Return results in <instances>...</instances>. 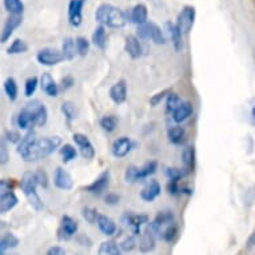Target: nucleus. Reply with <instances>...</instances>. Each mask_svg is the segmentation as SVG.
<instances>
[{
	"mask_svg": "<svg viewBox=\"0 0 255 255\" xmlns=\"http://www.w3.org/2000/svg\"><path fill=\"white\" fill-rule=\"evenodd\" d=\"M0 255H3V251H1V250H0Z\"/></svg>",
	"mask_w": 255,
	"mask_h": 255,
	"instance_id": "obj_58",
	"label": "nucleus"
},
{
	"mask_svg": "<svg viewBox=\"0 0 255 255\" xmlns=\"http://www.w3.org/2000/svg\"><path fill=\"white\" fill-rule=\"evenodd\" d=\"M110 99L115 105H122L127 99V84L125 80H119L110 88Z\"/></svg>",
	"mask_w": 255,
	"mask_h": 255,
	"instance_id": "obj_19",
	"label": "nucleus"
},
{
	"mask_svg": "<svg viewBox=\"0 0 255 255\" xmlns=\"http://www.w3.org/2000/svg\"><path fill=\"white\" fill-rule=\"evenodd\" d=\"M98 255H122V250L117 242L106 241L101 243V246L98 249Z\"/></svg>",
	"mask_w": 255,
	"mask_h": 255,
	"instance_id": "obj_32",
	"label": "nucleus"
},
{
	"mask_svg": "<svg viewBox=\"0 0 255 255\" xmlns=\"http://www.w3.org/2000/svg\"><path fill=\"white\" fill-rule=\"evenodd\" d=\"M95 20L99 23V25L110 27V28H122L128 21L126 13L121 8L109 3H103L98 7L95 12Z\"/></svg>",
	"mask_w": 255,
	"mask_h": 255,
	"instance_id": "obj_2",
	"label": "nucleus"
},
{
	"mask_svg": "<svg viewBox=\"0 0 255 255\" xmlns=\"http://www.w3.org/2000/svg\"><path fill=\"white\" fill-rule=\"evenodd\" d=\"M46 255H67L66 250L60 246H52L47 250Z\"/></svg>",
	"mask_w": 255,
	"mask_h": 255,
	"instance_id": "obj_55",
	"label": "nucleus"
},
{
	"mask_svg": "<svg viewBox=\"0 0 255 255\" xmlns=\"http://www.w3.org/2000/svg\"><path fill=\"white\" fill-rule=\"evenodd\" d=\"M75 47H76V54L80 56H86L90 51V42L84 36H78L75 39Z\"/></svg>",
	"mask_w": 255,
	"mask_h": 255,
	"instance_id": "obj_43",
	"label": "nucleus"
},
{
	"mask_svg": "<svg viewBox=\"0 0 255 255\" xmlns=\"http://www.w3.org/2000/svg\"><path fill=\"white\" fill-rule=\"evenodd\" d=\"M78 229H79V225L74 218L70 217V215H63L58 230L59 239H62V241L71 239L78 233Z\"/></svg>",
	"mask_w": 255,
	"mask_h": 255,
	"instance_id": "obj_7",
	"label": "nucleus"
},
{
	"mask_svg": "<svg viewBox=\"0 0 255 255\" xmlns=\"http://www.w3.org/2000/svg\"><path fill=\"white\" fill-rule=\"evenodd\" d=\"M99 125L106 132H114L118 127V118L115 115H105L99 122Z\"/></svg>",
	"mask_w": 255,
	"mask_h": 255,
	"instance_id": "obj_38",
	"label": "nucleus"
},
{
	"mask_svg": "<svg viewBox=\"0 0 255 255\" xmlns=\"http://www.w3.org/2000/svg\"><path fill=\"white\" fill-rule=\"evenodd\" d=\"M11 191H13L12 183L4 179L0 180V195H4V194L11 193Z\"/></svg>",
	"mask_w": 255,
	"mask_h": 255,
	"instance_id": "obj_52",
	"label": "nucleus"
},
{
	"mask_svg": "<svg viewBox=\"0 0 255 255\" xmlns=\"http://www.w3.org/2000/svg\"><path fill=\"white\" fill-rule=\"evenodd\" d=\"M28 111L32 115L34 119V127H43L48 121V111H47L46 106L40 103L39 101H34L25 106Z\"/></svg>",
	"mask_w": 255,
	"mask_h": 255,
	"instance_id": "obj_8",
	"label": "nucleus"
},
{
	"mask_svg": "<svg viewBox=\"0 0 255 255\" xmlns=\"http://www.w3.org/2000/svg\"><path fill=\"white\" fill-rule=\"evenodd\" d=\"M39 84H40L43 92H44L46 95H48V97L55 98L59 95V84L55 82L54 78H52L48 72L43 74Z\"/></svg>",
	"mask_w": 255,
	"mask_h": 255,
	"instance_id": "obj_21",
	"label": "nucleus"
},
{
	"mask_svg": "<svg viewBox=\"0 0 255 255\" xmlns=\"http://www.w3.org/2000/svg\"><path fill=\"white\" fill-rule=\"evenodd\" d=\"M170 90H163V91L158 92V94H155V95H152L150 99V105L152 106V107H156V106L160 103L162 101H164L166 98H167V95L170 94Z\"/></svg>",
	"mask_w": 255,
	"mask_h": 255,
	"instance_id": "obj_48",
	"label": "nucleus"
},
{
	"mask_svg": "<svg viewBox=\"0 0 255 255\" xmlns=\"http://www.w3.org/2000/svg\"><path fill=\"white\" fill-rule=\"evenodd\" d=\"M136 241H135V235H131V237H127L126 239H123L121 242V245H119V247H121L122 251H126V253H130V251H132L136 247Z\"/></svg>",
	"mask_w": 255,
	"mask_h": 255,
	"instance_id": "obj_46",
	"label": "nucleus"
},
{
	"mask_svg": "<svg viewBox=\"0 0 255 255\" xmlns=\"http://www.w3.org/2000/svg\"><path fill=\"white\" fill-rule=\"evenodd\" d=\"M166 28H167V34L170 39H171L172 46H174L175 51L182 50V47H183V35L180 34L178 27L174 23H171V21H167L166 23Z\"/></svg>",
	"mask_w": 255,
	"mask_h": 255,
	"instance_id": "obj_25",
	"label": "nucleus"
},
{
	"mask_svg": "<svg viewBox=\"0 0 255 255\" xmlns=\"http://www.w3.org/2000/svg\"><path fill=\"white\" fill-rule=\"evenodd\" d=\"M182 103V101H180V98L176 95V94H172V92H170L167 95V98H166V113L167 114H172L174 111L176 110V107Z\"/></svg>",
	"mask_w": 255,
	"mask_h": 255,
	"instance_id": "obj_42",
	"label": "nucleus"
},
{
	"mask_svg": "<svg viewBox=\"0 0 255 255\" xmlns=\"http://www.w3.org/2000/svg\"><path fill=\"white\" fill-rule=\"evenodd\" d=\"M134 143L128 136H121L113 143V155L115 158H125L130 154Z\"/></svg>",
	"mask_w": 255,
	"mask_h": 255,
	"instance_id": "obj_15",
	"label": "nucleus"
},
{
	"mask_svg": "<svg viewBox=\"0 0 255 255\" xmlns=\"http://www.w3.org/2000/svg\"><path fill=\"white\" fill-rule=\"evenodd\" d=\"M156 235L152 233V231L147 227L146 230L142 231L140 233V241H139V250L142 251V253H151V251L154 250L155 246H156Z\"/></svg>",
	"mask_w": 255,
	"mask_h": 255,
	"instance_id": "obj_22",
	"label": "nucleus"
},
{
	"mask_svg": "<svg viewBox=\"0 0 255 255\" xmlns=\"http://www.w3.org/2000/svg\"><path fill=\"white\" fill-rule=\"evenodd\" d=\"M60 110H62L63 115L66 117L68 122L75 121L76 118H78V109H76L72 102H63Z\"/></svg>",
	"mask_w": 255,
	"mask_h": 255,
	"instance_id": "obj_39",
	"label": "nucleus"
},
{
	"mask_svg": "<svg viewBox=\"0 0 255 255\" xmlns=\"http://www.w3.org/2000/svg\"><path fill=\"white\" fill-rule=\"evenodd\" d=\"M160 191H162V187H160L159 182L150 180L140 191V198L144 202H154L160 195Z\"/></svg>",
	"mask_w": 255,
	"mask_h": 255,
	"instance_id": "obj_23",
	"label": "nucleus"
},
{
	"mask_svg": "<svg viewBox=\"0 0 255 255\" xmlns=\"http://www.w3.org/2000/svg\"><path fill=\"white\" fill-rule=\"evenodd\" d=\"M21 20L23 17L21 15H9L7 17V20L4 23V27H3V31L0 34V43H5L11 36H12L13 31L21 24Z\"/></svg>",
	"mask_w": 255,
	"mask_h": 255,
	"instance_id": "obj_16",
	"label": "nucleus"
},
{
	"mask_svg": "<svg viewBox=\"0 0 255 255\" xmlns=\"http://www.w3.org/2000/svg\"><path fill=\"white\" fill-rule=\"evenodd\" d=\"M194 23H195V8H194L193 5H186L178 13L175 25L180 31V34L187 35L193 29Z\"/></svg>",
	"mask_w": 255,
	"mask_h": 255,
	"instance_id": "obj_5",
	"label": "nucleus"
},
{
	"mask_svg": "<svg viewBox=\"0 0 255 255\" xmlns=\"http://www.w3.org/2000/svg\"><path fill=\"white\" fill-rule=\"evenodd\" d=\"M167 191L170 195H179V194H182V187L179 186V182H175V180H168Z\"/></svg>",
	"mask_w": 255,
	"mask_h": 255,
	"instance_id": "obj_50",
	"label": "nucleus"
},
{
	"mask_svg": "<svg viewBox=\"0 0 255 255\" xmlns=\"http://www.w3.org/2000/svg\"><path fill=\"white\" fill-rule=\"evenodd\" d=\"M126 16H127V20H130L131 23H134L136 25H142L148 21V11H147L146 5L139 3V4L134 5Z\"/></svg>",
	"mask_w": 255,
	"mask_h": 255,
	"instance_id": "obj_17",
	"label": "nucleus"
},
{
	"mask_svg": "<svg viewBox=\"0 0 255 255\" xmlns=\"http://www.w3.org/2000/svg\"><path fill=\"white\" fill-rule=\"evenodd\" d=\"M35 175H36V180H38V186L47 188V186H48V178H47L46 172L40 170V171L35 172Z\"/></svg>",
	"mask_w": 255,
	"mask_h": 255,
	"instance_id": "obj_51",
	"label": "nucleus"
},
{
	"mask_svg": "<svg viewBox=\"0 0 255 255\" xmlns=\"http://www.w3.org/2000/svg\"><path fill=\"white\" fill-rule=\"evenodd\" d=\"M39 86V79L36 76H32V78H28L25 80L24 84V95L27 98H31L36 91V88Z\"/></svg>",
	"mask_w": 255,
	"mask_h": 255,
	"instance_id": "obj_44",
	"label": "nucleus"
},
{
	"mask_svg": "<svg viewBox=\"0 0 255 255\" xmlns=\"http://www.w3.org/2000/svg\"><path fill=\"white\" fill-rule=\"evenodd\" d=\"M194 113L193 105L190 103V102H182L174 113L171 114L172 121L175 122L176 125H180V123H183L188 119V118L191 117Z\"/></svg>",
	"mask_w": 255,
	"mask_h": 255,
	"instance_id": "obj_20",
	"label": "nucleus"
},
{
	"mask_svg": "<svg viewBox=\"0 0 255 255\" xmlns=\"http://www.w3.org/2000/svg\"><path fill=\"white\" fill-rule=\"evenodd\" d=\"M54 184L59 190L70 191L74 187V179L70 175V172L66 171L63 167H58L54 174Z\"/></svg>",
	"mask_w": 255,
	"mask_h": 255,
	"instance_id": "obj_14",
	"label": "nucleus"
},
{
	"mask_svg": "<svg viewBox=\"0 0 255 255\" xmlns=\"http://www.w3.org/2000/svg\"><path fill=\"white\" fill-rule=\"evenodd\" d=\"M186 136V131L182 126H172L167 131V138L172 144H182Z\"/></svg>",
	"mask_w": 255,
	"mask_h": 255,
	"instance_id": "obj_30",
	"label": "nucleus"
},
{
	"mask_svg": "<svg viewBox=\"0 0 255 255\" xmlns=\"http://www.w3.org/2000/svg\"><path fill=\"white\" fill-rule=\"evenodd\" d=\"M5 138L0 139V164L8 163L9 160V151H8V144H7Z\"/></svg>",
	"mask_w": 255,
	"mask_h": 255,
	"instance_id": "obj_45",
	"label": "nucleus"
},
{
	"mask_svg": "<svg viewBox=\"0 0 255 255\" xmlns=\"http://www.w3.org/2000/svg\"><path fill=\"white\" fill-rule=\"evenodd\" d=\"M16 126L20 130H28L31 127H34V119H32V115L27 107H24L20 113L17 114Z\"/></svg>",
	"mask_w": 255,
	"mask_h": 255,
	"instance_id": "obj_28",
	"label": "nucleus"
},
{
	"mask_svg": "<svg viewBox=\"0 0 255 255\" xmlns=\"http://www.w3.org/2000/svg\"><path fill=\"white\" fill-rule=\"evenodd\" d=\"M72 139H74L76 147L79 148L80 155L84 159L91 160V159L95 158V148H94V144H92L87 135L82 134V132H75L72 135Z\"/></svg>",
	"mask_w": 255,
	"mask_h": 255,
	"instance_id": "obj_10",
	"label": "nucleus"
},
{
	"mask_svg": "<svg viewBox=\"0 0 255 255\" xmlns=\"http://www.w3.org/2000/svg\"><path fill=\"white\" fill-rule=\"evenodd\" d=\"M119 199H121V198H119V195H117V194H114V193H109L105 197V202L110 206L118 205V203H119Z\"/></svg>",
	"mask_w": 255,
	"mask_h": 255,
	"instance_id": "obj_54",
	"label": "nucleus"
},
{
	"mask_svg": "<svg viewBox=\"0 0 255 255\" xmlns=\"http://www.w3.org/2000/svg\"><path fill=\"white\" fill-rule=\"evenodd\" d=\"M62 52L63 58L64 60H72V59L75 58L76 55V47H75V39L72 38H66L63 40L62 43Z\"/></svg>",
	"mask_w": 255,
	"mask_h": 255,
	"instance_id": "obj_31",
	"label": "nucleus"
},
{
	"mask_svg": "<svg viewBox=\"0 0 255 255\" xmlns=\"http://www.w3.org/2000/svg\"><path fill=\"white\" fill-rule=\"evenodd\" d=\"M36 60H38L42 66H47V67H52V66H56L59 63H62L64 60L62 52L56 48H51V47H47V48H43L36 54Z\"/></svg>",
	"mask_w": 255,
	"mask_h": 255,
	"instance_id": "obj_6",
	"label": "nucleus"
},
{
	"mask_svg": "<svg viewBox=\"0 0 255 255\" xmlns=\"http://www.w3.org/2000/svg\"><path fill=\"white\" fill-rule=\"evenodd\" d=\"M249 246H255V233L249 238Z\"/></svg>",
	"mask_w": 255,
	"mask_h": 255,
	"instance_id": "obj_57",
	"label": "nucleus"
},
{
	"mask_svg": "<svg viewBox=\"0 0 255 255\" xmlns=\"http://www.w3.org/2000/svg\"><path fill=\"white\" fill-rule=\"evenodd\" d=\"M19 245V239L15 237L13 234H5L4 237H1L0 238V250L3 251H7L9 249H13V247H16Z\"/></svg>",
	"mask_w": 255,
	"mask_h": 255,
	"instance_id": "obj_40",
	"label": "nucleus"
},
{
	"mask_svg": "<svg viewBox=\"0 0 255 255\" xmlns=\"http://www.w3.org/2000/svg\"><path fill=\"white\" fill-rule=\"evenodd\" d=\"M97 225L99 227V230L103 233L107 237H111L117 233V223L111 219L107 215H103V214H99L97 219Z\"/></svg>",
	"mask_w": 255,
	"mask_h": 255,
	"instance_id": "obj_24",
	"label": "nucleus"
},
{
	"mask_svg": "<svg viewBox=\"0 0 255 255\" xmlns=\"http://www.w3.org/2000/svg\"><path fill=\"white\" fill-rule=\"evenodd\" d=\"M138 36L140 39L151 40L155 44H164L166 43L163 31L160 29L158 24H155L154 21H147L144 24L138 25Z\"/></svg>",
	"mask_w": 255,
	"mask_h": 255,
	"instance_id": "obj_4",
	"label": "nucleus"
},
{
	"mask_svg": "<svg viewBox=\"0 0 255 255\" xmlns=\"http://www.w3.org/2000/svg\"><path fill=\"white\" fill-rule=\"evenodd\" d=\"M86 0H70L68 3V21L72 27H79L83 21V7Z\"/></svg>",
	"mask_w": 255,
	"mask_h": 255,
	"instance_id": "obj_13",
	"label": "nucleus"
},
{
	"mask_svg": "<svg viewBox=\"0 0 255 255\" xmlns=\"http://www.w3.org/2000/svg\"><path fill=\"white\" fill-rule=\"evenodd\" d=\"M62 146V139L59 136H46V138H35L27 150L20 155L25 162H38L50 156Z\"/></svg>",
	"mask_w": 255,
	"mask_h": 255,
	"instance_id": "obj_1",
	"label": "nucleus"
},
{
	"mask_svg": "<svg viewBox=\"0 0 255 255\" xmlns=\"http://www.w3.org/2000/svg\"><path fill=\"white\" fill-rule=\"evenodd\" d=\"M175 222V217L174 213L170 210H164V211H159L158 215L155 217V219L151 223H148V229H150L155 235H159V233L162 231L168 225H171Z\"/></svg>",
	"mask_w": 255,
	"mask_h": 255,
	"instance_id": "obj_11",
	"label": "nucleus"
},
{
	"mask_svg": "<svg viewBox=\"0 0 255 255\" xmlns=\"http://www.w3.org/2000/svg\"><path fill=\"white\" fill-rule=\"evenodd\" d=\"M110 179H111V174H110L109 170H106L98 176L97 179L94 180L92 183H90L88 186L84 187V191L92 194V195H102V194L106 193V190L109 188L110 186Z\"/></svg>",
	"mask_w": 255,
	"mask_h": 255,
	"instance_id": "obj_9",
	"label": "nucleus"
},
{
	"mask_svg": "<svg viewBox=\"0 0 255 255\" xmlns=\"http://www.w3.org/2000/svg\"><path fill=\"white\" fill-rule=\"evenodd\" d=\"M20 187L25 197H27V199H28L29 205L32 206L35 210H38V211L43 210L44 205H43L42 199H40L38 191H36V188H38V180H36L35 172H24V175H23V178L20 180Z\"/></svg>",
	"mask_w": 255,
	"mask_h": 255,
	"instance_id": "obj_3",
	"label": "nucleus"
},
{
	"mask_svg": "<svg viewBox=\"0 0 255 255\" xmlns=\"http://www.w3.org/2000/svg\"><path fill=\"white\" fill-rule=\"evenodd\" d=\"M4 138H5V140H7V142L19 143V142H20L21 136H20V134H19V132H16V131H7V132H5Z\"/></svg>",
	"mask_w": 255,
	"mask_h": 255,
	"instance_id": "obj_53",
	"label": "nucleus"
},
{
	"mask_svg": "<svg viewBox=\"0 0 255 255\" xmlns=\"http://www.w3.org/2000/svg\"><path fill=\"white\" fill-rule=\"evenodd\" d=\"M92 44L101 50H105L106 44H107V34H106V28L103 25H98L97 28L92 32Z\"/></svg>",
	"mask_w": 255,
	"mask_h": 255,
	"instance_id": "obj_29",
	"label": "nucleus"
},
{
	"mask_svg": "<svg viewBox=\"0 0 255 255\" xmlns=\"http://www.w3.org/2000/svg\"><path fill=\"white\" fill-rule=\"evenodd\" d=\"M82 215H83V218L88 222V223L94 225V223H97V219H98V215H99V213H98L95 209L86 207V209L82 210Z\"/></svg>",
	"mask_w": 255,
	"mask_h": 255,
	"instance_id": "obj_47",
	"label": "nucleus"
},
{
	"mask_svg": "<svg viewBox=\"0 0 255 255\" xmlns=\"http://www.w3.org/2000/svg\"><path fill=\"white\" fill-rule=\"evenodd\" d=\"M190 172L187 170H184L183 167H167L166 168V176L168 178V180H175V182H179L183 178L188 175Z\"/></svg>",
	"mask_w": 255,
	"mask_h": 255,
	"instance_id": "obj_36",
	"label": "nucleus"
},
{
	"mask_svg": "<svg viewBox=\"0 0 255 255\" xmlns=\"http://www.w3.org/2000/svg\"><path fill=\"white\" fill-rule=\"evenodd\" d=\"M75 84V80L72 76H66L60 80V84H59V91H67L70 88Z\"/></svg>",
	"mask_w": 255,
	"mask_h": 255,
	"instance_id": "obj_49",
	"label": "nucleus"
},
{
	"mask_svg": "<svg viewBox=\"0 0 255 255\" xmlns=\"http://www.w3.org/2000/svg\"><path fill=\"white\" fill-rule=\"evenodd\" d=\"M182 162L184 170L191 174L195 168V148L193 146H187L182 151Z\"/></svg>",
	"mask_w": 255,
	"mask_h": 255,
	"instance_id": "obj_27",
	"label": "nucleus"
},
{
	"mask_svg": "<svg viewBox=\"0 0 255 255\" xmlns=\"http://www.w3.org/2000/svg\"><path fill=\"white\" fill-rule=\"evenodd\" d=\"M251 121L255 125V99L251 101Z\"/></svg>",
	"mask_w": 255,
	"mask_h": 255,
	"instance_id": "obj_56",
	"label": "nucleus"
},
{
	"mask_svg": "<svg viewBox=\"0 0 255 255\" xmlns=\"http://www.w3.org/2000/svg\"><path fill=\"white\" fill-rule=\"evenodd\" d=\"M4 91L7 97L11 102H15L17 99V94H19V88H17L16 80L13 78H7L4 82Z\"/></svg>",
	"mask_w": 255,
	"mask_h": 255,
	"instance_id": "obj_34",
	"label": "nucleus"
},
{
	"mask_svg": "<svg viewBox=\"0 0 255 255\" xmlns=\"http://www.w3.org/2000/svg\"><path fill=\"white\" fill-rule=\"evenodd\" d=\"M28 50V44L24 42V40H21V39H15L12 43H11V46L7 48V52L9 55H17V54H24Z\"/></svg>",
	"mask_w": 255,
	"mask_h": 255,
	"instance_id": "obj_41",
	"label": "nucleus"
},
{
	"mask_svg": "<svg viewBox=\"0 0 255 255\" xmlns=\"http://www.w3.org/2000/svg\"><path fill=\"white\" fill-rule=\"evenodd\" d=\"M123 222L132 230V234L138 237L142 233V226L148 223V217L144 214L126 213L123 215Z\"/></svg>",
	"mask_w": 255,
	"mask_h": 255,
	"instance_id": "obj_12",
	"label": "nucleus"
},
{
	"mask_svg": "<svg viewBox=\"0 0 255 255\" xmlns=\"http://www.w3.org/2000/svg\"><path fill=\"white\" fill-rule=\"evenodd\" d=\"M59 152H60V156H62V160L64 162V163H68V162L74 160V159L76 158V155H78L76 148L72 146V144H70V143L63 144V146L60 147Z\"/></svg>",
	"mask_w": 255,
	"mask_h": 255,
	"instance_id": "obj_35",
	"label": "nucleus"
},
{
	"mask_svg": "<svg viewBox=\"0 0 255 255\" xmlns=\"http://www.w3.org/2000/svg\"><path fill=\"white\" fill-rule=\"evenodd\" d=\"M176 235H178V225H176L175 222L171 223V225H168L164 229H162V231L159 233V238H162L164 242L171 243L175 241Z\"/></svg>",
	"mask_w": 255,
	"mask_h": 255,
	"instance_id": "obj_33",
	"label": "nucleus"
},
{
	"mask_svg": "<svg viewBox=\"0 0 255 255\" xmlns=\"http://www.w3.org/2000/svg\"><path fill=\"white\" fill-rule=\"evenodd\" d=\"M156 170H158V163L155 160H148V162L143 164L142 167L136 166V182L150 178L156 172Z\"/></svg>",
	"mask_w": 255,
	"mask_h": 255,
	"instance_id": "obj_26",
	"label": "nucleus"
},
{
	"mask_svg": "<svg viewBox=\"0 0 255 255\" xmlns=\"http://www.w3.org/2000/svg\"><path fill=\"white\" fill-rule=\"evenodd\" d=\"M125 50L132 59L140 58L143 54V47L138 36H135V35H128V36L126 38Z\"/></svg>",
	"mask_w": 255,
	"mask_h": 255,
	"instance_id": "obj_18",
	"label": "nucleus"
},
{
	"mask_svg": "<svg viewBox=\"0 0 255 255\" xmlns=\"http://www.w3.org/2000/svg\"><path fill=\"white\" fill-rule=\"evenodd\" d=\"M4 8L9 15H21L24 11V4L21 0H4Z\"/></svg>",
	"mask_w": 255,
	"mask_h": 255,
	"instance_id": "obj_37",
	"label": "nucleus"
}]
</instances>
